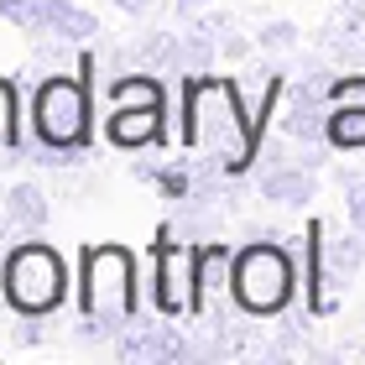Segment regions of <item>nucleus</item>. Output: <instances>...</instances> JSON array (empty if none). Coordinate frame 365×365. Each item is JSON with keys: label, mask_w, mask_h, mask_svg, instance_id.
<instances>
[{"label": "nucleus", "mask_w": 365, "mask_h": 365, "mask_svg": "<svg viewBox=\"0 0 365 365\" xmlns=\"http://www.w3.org/2000/svg\"><path fill=\"white\" fill-rule=\"evenodd\" d=\"M105 141L115 152H146L168 141V105H120L105 115Z\"/></svg>", "instance_id": "8"}, {"label": "nucleus", "mask_w": 365, "mask_h": 365, "mask_svg": "<svg viewBox=\"0 0 365 365\" xmlns=\"http://www.w3.org/2000/svg\"><path fill=\"white\" fill-rule=\"evenodd\" d=\"M168 6H173L178 21H193L198 11H209V6H214V0H168Z\"/></svg>", "instance_id": "23"}, {"label": "nucleus", "mask_w": 365, "mask_h": 365, "mask_svg": "<svg viewBox=\"0 0 365 365\" xmlns=\"http://www.w3.org/2000/svg\"><path fill=\"white\" fill-rule=\"evenodd\" d=\"M21 162V89L16 78H0V168Z\"/></svg>", "instance_id": "15"}, {"label": "nucleus", "mask_w": 365, "mask_h": 365, "mask_svg": "<svg viewBox=\"0 0 365 365\" xmlns=\"http://www.w3.org/2000/svg\"><path fill=\"white\" fill-rule=\"evenodd\" d=\"M235 308L240 319H282L297 297V261L282 240H251L235 251Z\"/></svg>", "instance_id": "5"}, {"label": "nucleus", "mask_w": 365, "mask_h": 365, "mask_svg": "<svg viewBox=\"0 0 365 365\" xmlns=\"http://www.w3.org/2000/svg\"><path fill=\"white\" fill-rule=\"evenodd\" d=\"M0 272H6V308L16 319H53L68 303V267L58 245L42 235H21L6 251Z\"/></svg>", "instance_id": "3"}, {"label": "nucleus", "mask_w": 365, "mask_h": 365, "mask_svg": "<svg viewBox=\"0 0 365 365\" xmlns=\"http://www.w3.org/2000/svg\"><path fill=\"white\" fill-rule=\"evenodd\" d=\"M251 53H256V37H245L240 26L230 31V37H220V58L225 63H251Z\"/></svg>", "instance_id": "21"}, {"label": "nucleus", "mask_w": 365, "mask_h": 365, "mask_svg": "<svg viewBox=\"0 0 365 365\" xmlns=\"http://www.w3.org/2000/svg\"><path fill=\"white\" fill-rule=\"evenodd\" d=\"M0 297H6V272H0Z\"/></svg>", "instance_id": "25"}, {"label": "nucleus", "mask_w": 365, "mask_h": 365, "mask_svg": "<svg viewBox=\"0 0 365 365\" xmlns=\"http://www.w3.org/2000/svg\"><path fill=\"white\" fill-rule=\"evenodd\" d=\"M339 6H350V11H360V16H365V0H339Z\"/></svg>", "instance_id": "24"}, {"label": "nucleus", "mask_w": 365, "mask_h": 365, "mask_svg": "<svg viewBox=\"0 0 365 365\" xmlns=\"http://www.w3.org/2000/svg\"><path fill=\"white\" fill-rule=\"evenodd\" d=\"M0 209H6V188H0Z\"/></svg>", "instance_id": "26"}, {"label": "nucleus", "mask_w": 365, "mask_h": 365, "mask_svg": "<svg viewBox=\"0 0 365 365\" xmlns=\"http://www.w3.org/2000/svg\"><path fill=\"white\" fill-rule=\"evenodd\" d=\"M31 130L42 146H68V152H89L94 146V84L84 73L53 68L31 89Z\"/></svg>", "instance_id": "4"}, {"label": "nucleus", "mask_w": 365, "mask_h": 365, "mask_svg": "<svg viewBox=\"0 0 365 365\" xmlns=\"http://www.w3.org/2000/svg\"><path fill=\"white\" fill-rule=\"evenodd\" d=\"M272 125H277L292 146H329V99L287 84V89H282V105H277V120H272Z\"/></svg>", "instance_id": "7"}, {"label": "nucleus", "mask_w": 365, "mask_h": 365, "mask_svg": "<svg viewBox=\"0 0 365 365\" xmlns=\"http://www.w3.org/2000/svg\"><path fill=\"white\" fill-rule=\"evenodd\" d=\"M214 63H220V42L188 26V31L178 37V58H173V73H178V78H198V73H209Z\"/></svg>", "instance_id": "16"}, {"label": "nucleus", "mask_w": 365, "mask_h": 365, "mask_svg": "<svg viewBox=\"0 0 365 365\" xmlns=\"http://www.w3.org/2000/svg\"><path fill=\"white\" fill-rule=\"evenodd\" d=\"M319 47L339 63V68H365V16L350 11V6H339L319 26Z\"/></svg>", "instance_id": "11"}, {"label": "nucleus", "mask_w": 365, "mask_h": 365, "mask_svg": "<svg viewBox=\"0 0 365 365\" xmlns=\"http://www.w3.org/2000/svg\"><path fill=\"white\" fill-rule=\"evenodd\" d=\"M78 313L105 319L115 329L141 324V267L130 245L99 240L78 251Z\"/></svg>", "instance_id": "2"}, {"label": "nucleus", "mask_w": 365, "mask_h": 365, "mask_svg": "<svg viewBox=\"0 0 365 365\" xmlns=\"http://www.w3.org/2000/svg\"><path fill=\"white\" fill-rule=\"evenodd\" d=\"M152 308L162 319H198V245L162 230L152 245Z\"/></svg>", "instance_id": "6"}, {"label": "nucleus", "mask_w": 365, "mask_h": 365, "mask_svg": "<svg viewBox=\"0 0 365 365\" xmlns=\"http://www.w3.org/2000/svg\"><path fill=\"white\" fill-rule=\"evenodd\" d=\"M360 272H365V235L350 225V230H339V235L324 240V277H329V292L350 287Z\"/></svg>", "instance_id": "13"}, {"label": "nucleus", "mask_w": 365, "mask_h": 365, "mask_svg": "<svg viewBox=\"0 0 365 365\" xmlns=\"http://www.w3.org/2000/svg\"><path fill=\"white\" fill-rule=\"evenodd\" d=\"M339 193H344V225H355L365 235V173L339 168Z\"/></svg>", "instance_id": "20"}, {"label": "nucleus", "mask_w": 365, "mask_h": 365, "mask_svg": "<svg viewBox=\"0 0 365 365\" xmlns=\"http://www.w3.org/2000/svg\"><path fill=\"white\" fill-rule=\"evenodd\" d=\"M256 47L261 53H277V58H292L297 47H303V26L287 21V16H272V21L256 26Z\"/></svg>", "instance_id": "18"}, {"label": "nucleus", "mask_w": 365, "mask_h": 365, "mask_svg": "<svg viewBox=\"0 0 365 365\" xmlns=\"http://www.w3.org/2000/svg\"><path fill=\"white\" fill-rule=\"evenodd\" d=\"M99 16L78 0H37V37H68V42H99Z\"/></svg>", "instance_id": "9"}, {"label": "nucleus", "mask_w": 365, "mask_h": 365, "mask_svg": "<svg viewBox=\"0 0 365 365\" xmlns=\"http://www.w3.org/2000/svg\"><path fill=\"white\" fill-rule=\"evenodd\" d=\"M178 110H182L178 141L188 146L193 157L220 162L225 178H240V173L256 168L261 130L251 120V110H245L235 78H214V73L182 78V105Z\"/></svg>", "instance_id": "1"}, {"label": "nucleus", "mask_w": 365, "mask_h": 365, "mask_svg": "<svg viewBox=\"0 0 365 365\" xmlns=\"http://www.w3.org/2000/svg\"><path fill=\"white\" fill-rule=\"evenodd\" d=\"M329 146L334 152H365V110L355 105H329Z\"/></svg>", "instance_id": "17"}, {"label": "nucleus", "mask_w": 365, "mask_h": 365, "mask_svg": "<svg viewBox=\"0 0 365 365\" xmlns=\"http://www.w3.org/2000/svg\"><path fill=\"white\" fill-rule=\"evenodd\" d=\"M178 37H182V31H173V26H141V37H130V58H136V68H146V73H173Z\"/></svg>", "instance_id": "14"}, {"label": "nucleus", "mask_w": 365, "mask_h": 365, "mask_svg": "<svg viewBox=\"0 0 365 365\" xmlns=\"http://www.w3.org/2000/svg\"><path fill=\"white\" fill-rule=\"evenodd\" d=\"M256 198L282 204V209H308L313 198H319V173L297 168V162H287V168H267L261 182H256Z\"/></svg>", "instance_id": "12"}, {"label": "nucleus", "mask_w": 365, "mask_h": 365, "mask_svg": "<svg viewBox=\"0 0 365 365\" xmlns=\"http://www.w3.org/2000/svg\"><path fill=\"white\" fill-rule=\"evenodd\" d=\"M110 6L120 11V16H130V21H146V16H152V11H162L168 0H110Z\"/></svg>", "instance_id": "22"}, {"label": "nucleus", "mask_w": 365, "mask_h": 365, "mask_svg": "<svg viewBox=\"0 0 365 365\" xmlns=\"http://www.w3.org/2000/svg\"><path fill=\"white\" fill-rule=\"evenodd\" d=\"M0 214H6V225L16 235H42L47 220H53V193H47L37 178H21V182L6 188V209Z\"/></svg>", "instance_id": "10"}, {"label": "nucleus", "mask_w": 365, "mask_h": 365, "mask_svg": "<svg viewBox=\"0 0 365 365\" xmlns=\"http://www.w3.org/2000/svg\"><path fill=\"white\" fill-rule=\"evenodd\" d=\"M152 188L168 198V204H182V198H193V162L188 157H173V162H162L157 168V178H152Z\"/></svg>", "instance_id": "19"}]
</instances>
